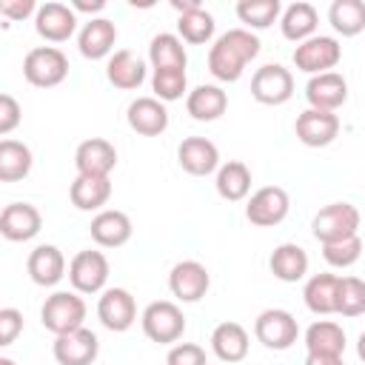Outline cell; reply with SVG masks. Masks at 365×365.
I'll use <instances>...</instances> for the list:
<instances>
[{
  "instance_id": "44",
  "label": "cell",
  "mask_w": 365,
  "mask_h": 365,
  "mask_svg": "<svg viewBox=\"0 0 365 365\" xmlns=\"http://www.w3.org/2000/svg\"><path fill=\"white\" fill-rule=\"evenodd\" d=\"M37 3L34 0H3L0 3V14L9 20H26L29 14H37Z\"/></svg>"
},
{
  "instance_id": "26",
  "label": "cell",
  "mask_w": 365,
  "mask_h": 365,
  "mask_svg": "<svg viewBox=\"0 0 365 365\" xmlns=\"http://www.w3.org/2000/svg\"><path fill=\"white\" fill-rule=\"evenodd\" d=\"M228 108V94L220 86H197L185 97V111L200 120V123H214L225 114Z\"/></svg>"
},
{
  "instance_id": "9",
  "label": "cell",
  "mask_w": 365,
  "mask_h": 365,
  "mask_svg": "<svg viewBox=\"0 0 365 365\" xmlns=\"http://www.w3.org/2000/svg\"><path fill=\"white\" fill-rule=\"evenodd\" d=\"M251 97L262 106H282L294 97V77L279 63H265L251 77Z\"/></svg>"
},
{
  "instance_id": "49",
  "label": "cell",
  "mask_w": 365,
  "mask_h": 365,
  "mask_svg": "<svg viewBox=\"0 0 365 365\" xmlns=\"http://www.w3.org/2000/svg\"><path fill=\"white\" fill-rule=\"evenodd\" d=\"M0 365H17L11 356H0Z\"/></svg>"
},
{
  "instance_id": "10",
  "label": "cell",
  "mask_w": 365,
  "mask_h": 365,
  "mask_svg": "<svg viewBox=\"0 0 365 365\" xmlns=\"http://www.w3.org/2000/svg\"><path fill=\"white\" fill-rule=\"evenodd\" d=\"M288 208H291V200H288L285 188L262 185V188H257L251 194V200L245 205V217L257 228H274L288 217Z\"/></svg>"
},
{
  "instance_id": "48",
  "label": "cell",
  "mask_w": 365,
  "mask_h": 365,
  "mask_svg": "<svg viewBox=\"0 0 365 365\" xmlns=\"http://www.w3.org/2000/svg\"><path fill=\"white\" fill-rule=\"evenodd\" d=\"M356 354H359V359L365 362V331H362L359 339H356Z\"/></svg>"
},
{
  "instance_id": "19",
  "label": "cell",
  "mask_w": 365,
  "mask_h": 365,
  "mask_svg": "<svg viewBox=\"0 0 365 365\" xmlns=\"http://www.w3.org/2000/svg\"><path fill=\"white\" fill-rule=\"evenodd\" d=\"M305 100L308 108H319V111H336L345 100H348V83L342 74L336 71H325V74H314L305 86Z\"/></svg>"
},
{
  "instance_id": "4",
  "label": "cell",
  "mask_w": 365,
  "mask_h": 365,
  "mask_svg": "<svg viewBox=\"0 0 365 365\" xmlns=\"http://www.w3.org/2000/svg\"><path fill=\"white\" fill-rule=\"evenodd\" d=\"M68 74V57L57 46H37L23 60V77L37 88H54Z\"/></svg>"
},
{
  "instance_id": "29",
  "label": "cell",
  "mask_w": 365,
  "mask_h": 365,
  "mask_svg": "<svg viewBox=\"0 0 365 365\" xmlns=\"http://www.w3.org/2000/svg\"><path fill=\"white\" fill-rule=\"evenodd\" d=\"M317 23H319V14H317V9H314L311 3H305V0L291 3V6L282 11V17H279L282 37H285V40H294L297 46L305 43L308 37H314Z\"/></svg>"
},
{
  "instance_id": "2",
  "label": "cell",
  "mask_w": 365,
  "mask_h": 365,
  "mask_svg": "<svg viewBox=\"0 0 365 365\" xmlns=\"http://www.w3.org/2000/svg\"><path fill=\"white\" fill-rule=\"evenodd\" d=\"M83 319H86V302L77 291H54L51 297H46L40 308V322L54 336L83 328Z\"/></svg>"
},
{
  "instance_id": "20",
  "label": "cell",
  "mask_w": 365,
  "mask_h": 365,
  "mask_svg": "<svg viewBox=\"0 0 365 365\" xmlns=\"http://www.w3.org/2000/svg\"><path fill=\"white\" fill-rule=\"evenodd\" d=\"M128 125L131 131L143 134V137H160L168 128V111L165 103L157 97H137L128 106Z\"/></svg>"
},
{
  "instance_id": "41",
  "label": "cell",
  "mask_w": 365,
  "mask_h": 365,
  "mask_svg": "<svg viewBox=\"0 0 365 365\" xmlns=\"http://www.w3.org/2000/svg\"><path fill=\"white\" fill-rule=\"evenodd\" d=\"M165 365H208V362H205V351L197 342H177L171 345Z\"/></svg>"
},
{
  "instance_id": "24",
  "label": "cell",
  "mask_w": 365,
  "mask_h": 365,
  "mask_svg": "<svg viewBox=\"0 0 365 365\" xmlns=\"http://www.w3.org/2000/svg\"><path fill=\"white\" fill-rule=\"evenodd\" d=\"M248 331L240 325V322H220L214 331H211V351L217 354L220 362L225 365H234V362H242L248 356Z\"/></svg>"
},
{
  "instance_id": "17",
  "label": "cell",
  "mask_w": 365,
  "mask_h": 365,
  "mask_svg": "<svg viewBox=\"0 0 365 365\" xmlns=\"http://www.w3.org/2000/svg\"><path fill=\"white\" fill-rule=\"evenodd\" d=\"M177 163L191 177H208L220 168V151L208 137H185L177 148Z\"/></svg>"
},
{
  "instance_id": "43",
  "label": "cell",
  "mask_w": 365,
  "mask_h": 365,
  "mask_svg": "<svg viewBox=\"0 0 365 365\" xmlns=\"http://www.w3.org/2000/svg\"><path fill=\"white\" fill-rule=\"evenodd\" d=\"M20 103L11 94H0V134H11L20 125Z\"/></svg>"
},
{
  "instance_id": "31",
  "label": "cell",
  "mask_w": 365,
  "mask_h": 365,
  "mask_svg": "<svg viewBox=\"0 0 365 365\" xmlns=\"http://www.w3.org/2000/svg\"><path fill=\"white\" fill-rule=\"evenodd\" d=\"M214 185H217V194H220L222 200L240 202V200H245L248 191H251V171H248L245 163L228 160V163H222V165L217 168Z\"/></svg>"
},
{
  "instance_id": "46",
  "label": "cell",
  "mask_w": 365,
  "mask_h": 365,
  "mask_svg": "<svg viewBox=\"0 0 365 365\" xmlns=\"http://www.w3.org/2000/svg\"><path fill=\"white\" fill-rule=\"evenodd\" d=\"M71 9L74 11H103L106 9V0H71Z\"/></svg>"
},
{
  "instance_id": "11",
  "label": "cell",
  "mask_w": 365,
  "mask_h": 365,
  "mask_svg": "<svg viewBox=\"0 0 365 365\" xmlns=\"http://www.w3.org/2000/svg\"><path fill=\"white\" fill-rule=\"evenodd\" d=\"M208 285H211V274L197 259H182L168 274V288L180 302H200L208 294Z\"/></svg>"
},
{
  "instance_id": "33",
  "label": "cell",
  "mask_w": 365,
  "mask_h": 365,
  "mask_svg": "<svg viewBox=\"0 0 365 365\" xmlns=\"http://www.w3.org/2000/svg\"><path fill=\"white\" fill-rule=\"evenodd\" d=\"M31 148L20 140H3L0 143V182H17L29 177L31 171Z\"/></svg>"
},
{
  "instance_id": "5",
  "label": "cell",
  "mask_w": 365,
  "mask_h": 365,
  "mask_svg": "<svg viewBox=\"0 0 365 365\" xmlns=\"http://www.w3.org/2000/svg\"><path fill=\"white\" fill-rule=\"evenodd\" d=\"M311 231H314V237L322 245L356 237V231H359V211L351 202H331V205H325V208H319L314 214Z\"/></svg>"
},
{
  "instance_id": "6",
  "label": "cell",
  "mask_w": 365,
  "mask_h": 365,
  "mask_svg": "<svg viewBox=\"0 0 365 365\" xmlns=\"http://www.w3.org/2000/svg\"><path fill=\"white\" fill-rule=\"evenodd\" d=\"M339 60H342V46L336 37H328V34H314L294 48V66L311 77L331 71Z\"/></svg>"
},
{
  "instance_id": "28",
  "label": "cell",
  "mask_w": 365,
  "mask_h": 365,
  "mask_svg": "<svg viewBox=\"0 0 365 365\" xmlns=\"http://www.w3.org/2000/svg\"><path fill=\"white\" fill-rule=\"evenodd\" d=\"M305 305L311 314L325 317L336 314V297H339V277L336 274H314L302 288Z\"/></svg>"
},
{
  "instance_id": "38",
  "label": "cell",
  "mask_w": 365,
  "mask_h": 365,
  "mask_svg": "<svg viewBox=\"0 0 365 365\" xmlns=\"http://www.w3.org/2000/svg\"><path fill=\"white\" fill-rule=\"evenodd\" d=\"M336 314L339 317H359V314H365V279H359V277H339Z\"/></svg>"
},
{
  "instance_id": "22",
  "label": "cell",
  "mask_w": 365,
  "mask_h": 365,
  "mask_svg": "<svg viewBox=\"0 0 365 365\" xmlns=\"http://www.w3.org/2000/svg\"><path fill=\"white\" fill-rule=\"evenodd\" d=\"M26 271L34 285L51 288L66 277V257L57 245H37L26 259Z\"/></svg>"
},
{
  "instance_id": "39",
  "label": "cell",
  "mask_w": 365,
  "mask_h": 365,
  "mask_svg": "<svg viewBox=\"0 0 365 365\" xmlns=\"http://www.w3.org/2000/svg\"><path fill=\"white\" fill-rule=\"evenodd\" d=\"M151 88H154V97L163 100V103L180 100V97L185 94V88H188L185 68H160V71H154Z\"/></svg>"
},
{
  "instance_id": "34",
  "label": "cell",
  "mask_w": 365,
  "mask_h": 365,
  "mask_svg": "<svg viewBox=\"0 0 365 365\" xmlns=\"http://www.w3.org/2000/svg\"><path fill=\"white\" fill-rule=\"evenodd\" d=\"M148 60L154 66V71L160 68H185L188 63V54H185V46L177 34H157L151 37L148 43Z\"/></svg>"
},
{
  "instance_id": "36",
  "label": "cell",
  "mask_w": 365,
  "mask_h": 365,
  "mask_svg": "<svg viewBox=\"0 0 365 365\" xmlns=\"http://www.w3.org/2000/svg\"><path fill=\"white\" fill-rule=\"evenodd\" d=\"M177 31H180V40L191 43V46H202L214 37V17L200 6L188 14H180L177 20Z\"/></svg>"
},
{
  "instance_id": "1",
  "label": "cell",
  "mask_w": 365,
  "mask_h": 365,
  "mask_svg": "<svg viewBox=\"0 0 365 365\" xmlns=\"http://www.w3.org/2000/svg\"><path fill=\"white\" fill-rule=\"evenodd\" d=\"M259 54V37L248 29H228L208 48V71L222 83H237L245 66Z\"/></svg>"
},
{
  "instance_id": "40",
  "label": "cell",
  "mask_w": 365,
  "mask_h": 365,
  "mask_svg": "<svg viewBox=\"0 0 365 365\" xmlns=\"http://www.w3.org/2000/svg\"><path fill=\"white\" fill-rule=\"evenodd\" d=\"M322 257L334 268H351L362 257V240H359V234L356 237H348V240H339V242H325L322 245Z\"/></svg>"
},
{
  "instance_id": "35",
  "label": "cell",
  "mask_w": 365,
  "mask_h": 365,
  "mask_svg": "<svg viewBox=\"0 0 365 365\" xmlns=\"http://www.w3.org/2000/svg\"><path fill=\"white\" fill-rule=\"evenodd\" d=\"M328 23L342 37H356L365 31V3L362 0H334L328 9Z\"/></svg>"
},
{
  "instance_id": "23",
  "label": "cell",
  "mask_w": 365,
  "mask_h": 365,
  "mask_svg": "<svg viewBox=\"0 0 365 365\" xmlns=\"http://www.w3.org/2000/svg\"><path fill=\"white\" fill-rule=\"evenodd\" d=\"M117 43V26L106 17H91L83 29H80V37H77V48L86 60H103L111 54Z\"/></svg>"
},
{
  "instance_id": "13",
  "label": "cell",
  "mask_w": 365,
  "mask_h": 365,
  "mask_svg": "<svg viewBox=\"0 0 365 365\" xmlns=\"http://www.w3.org/2000/svg\"><path fill=\"white\" fill-rule=\"evenodd\" d=\"M297 140L308 148H322L331 145L339 134V117L334 111H319V108H305L297 123H294Z\"/></svg>"
},
{
  "instance_id": "32",
  "label": "cell",
  "mask_w": 365,
  "mask_h": 365,
  "mask_svg": "<svg viewBox=\"0 0 365 365\" xmlns=\"http://www.w3.org/2000/svg\"><path fill=\"white\" fill-rule=\"evenodd\" d=\"M305 348L308 354H334L342 356L345 351V331L334 319H317L305 331Z\"/></svg>"
},
{
  "instance_id": "45",
  "label": "cell",
  "mask_w": 365,
  "mask_h": 365,
  "mask_svg": "<svg viewBox=\"0 0 365 365\" xmlns=\"http://www.w3.org/2000/svg\"><path fill=\"white\" fill-rule=\"evenodd\" d=\"M305 365H342V356H334V354H308L305 356Z\"/></svg>"
},
{
  "instance_id": "47",
  "label": "cell",
  "mask_w": 365,
  "mask_h": 365,
  "mask_svg": "<svg viewBox=\"0 0 365 365\" xmlns=\"http://www.w3.org/2000/svg\"><path fill=\"white\" fill-rule=\"evenodd\" d=\"M171 6H174L180 14H188V11L200 9V3H197V0H171Z\"/></svg>"
},
{
  "instance_id": "37",
  "label": "cell",
  "mask_w": 365,
  "mask_h": 365,
  "mask_svg": "<svg viewBox=\"0 0 365 365\" xmlns=\"http://www.w3.org/2000/svg\"><path fill=\"white\" fill-rule=\"evenodd\" d=\"M279 11H282L279 0H240L237 3V17H240V23L248 26V31L268 29L279 17Z\"/></svg>"
},
{
  "instance_id": "25",
  "label": "cell",
  "mask_w": 365,
  "mask_h": 365,
  "mask_svg": "<svg viewBox=\"0 0 365 365\" xmlns=\"http://www.w3.org/2000/svg\"><path fill=\"white\" fill-rule=\"evenodd\" d=\"M106 77L114 88H123V91H134L145 83V63L128 51V48H120L108 57V66H106Z\"/></svg>"
},
{
  "instance_id": "27",
  "label": "cell",
  "mask_w": 365,
  "mask_h": 365,
  "mask_svg": "<svg viewBox=\"0 0 365 365\" xmlns=\"http://www.w3.org/2000/svg\"><path fill=\"white\" fill-rule=\"evenodd\" d=\"M268 268L279 282H299L308 274V254L297 242H282L274 248Z\"/></svg>"
},
{
  "instance_id": "8",
  "label": "cell",
  "mask_w": 365,
  "mask_h": 365,
  "mask_svg": "<svg viewBox=\"0 0 365 365\" xmlns=\"http://www.w3.org/2000/svg\"><path fill=\"white\" fill-rule=\"evenodd\" d=\"M68 282L77 294H100L108 282V259L103 251H77L68 262Z\"/></svg>"
},
{
  "instance_id": "42",
  "label": "cell",
  "mask_w": 365,
  "mask_h": 365,
  "mask_svg": "<svg viewBox=\"0 0 365 365\" xmlns=\"http://www.w3.org/2000/svg\"><path fill=\"white\" fill-rule=\"evenodd\" d=\"M23 331V314L17 308H0V345H11Z\"/></svg>"
},
{
  "instance_id": "3",
  "label": "cell",
  "mask_w": 365,
  "mask_h": 365,
  "mask_svg": "<svg viewBox=\"0 0 365 365\" xmlns=\"http://www.w3.org/2000/svg\"><path fill=\"white\" fill-rule=\"evenodd\" d=\"M140 325H143V334L160 345H171L185 334V317L180 305L171 299H157L145 305V311L140 314Z\"/></svg>"
},
{
  "instance_id": "15",
  "label": "cell",
  "mask_w": 365,
  "mask_h": 365,
  "mask_svg": "<svg viewBox=\"0 0 365 365\" xmlns=\"http://www.w3.org/2000/svg\"><path fill=\"white\" fill-rule=\"evenodd\" d=\"M34 29L48 43H66L77 29V11L66 3H43L34 14Z\"/></svg>"
},
{
  "instance_id": "30",
  "label": "cell",
  "mask_w": 365,
  "mask_h": 365,
  "mask_svg": "<svg viewBox=\"0 0 365 365\" xmlns=\"http://www.w3.org/2000/svg\"><path fill=\"white\" fill-rule=\"evenodd\" d=\"M68 197H71V205L80 208V211H97L108 202L111 197V180L108 177H86V174H77L71 188H68Z\"/></svg>"
},
{
  "instance_id": "18",
  "label": "cell",
  "mask_w": 365,
  "mask_h": 365,
  "mask_svg": "<svg viewBox=\"0 0 365 365\" xmlns=\"http://www.w3.org/2000/svg\"><path fill=\"white\" fill-rule=\"evenodd\" d=\"M74 165H77V174H86V177H108L117 165V148L103 140V137H91V140H83L74 151Z\"/></svg>"
},
{
  "instance_id": "16",
  "label": "cell",
  "mask_w": 365,
  "mask_h": 365,
  "mask_svg": "<svg viewBox=\"0 0 365 365\" xmlns=\"http://www.w3.org/2000/svg\"><path fill=\"white\" fill-rule=\"evenodd\" d=\"M43 217L31 202H9L0 214V234L9 242H29L40 234Z\"/></svg>"
},
{
  "instance_id": "14",
  "label": "cell",
  "mask_w": 365,
  "mask_h": 365,
  "mask_svg": "<svg viewBox=\"0 0 365 365\" xmlns=\"http://www.w3.org/2000/svg\"><path fill=\"white\" fill-rule=\"evenodd\" d=\"M51 351H54V359L60 365H91L100 354V339L88 328H77L71 334L54 336Z\"/></svg>"
},
{
  "instance_id": "21",
  "label": "cell",
  "mask_w": 365,
  "mask_h": 365,
  "mask_svg": "<svg viewBox=\"0 0 365 365\" xmlns=\"http://www.w3.org/2000/svg\"><path fill=\"white\" fill-rule=\"evenodd\" d=\"M88 231H91V240H94L100 248H120V245H125V242L131 240V231H134V228H131V220H128L125 211L106 208V211H100V214L91 220Z\"/></svg>"
},
{
  "instance_id": "12",
  "label": "cell",
  "mask_w": 365,
  "mask_h": 365,
  "mask_svg": "<svg viewBox=\"0 0 365 365\" xmlns=\"http://www.w3.org/2000/svg\"><path fill=\"white\" fill-rule=\"evenodd\" d=\"M97 317L103 322V328L123 334L137 322V302L131 297V291L125 288H106L100 302H97Z\"/></svg>"
},
{
  "instance_id": "7",
  "label": "cell",
  "mask_w": 365,
  "mask_h": 365,
  "mask_svg": "<svg viewBox=\"0 0 365 365\" xmlns=\"http://www.w3.org/2000/svg\"><path fill=\"white\" fill-rule=\"evenodd\" d=\"M254 336L265 348H271V351H285V348H291L297 342L299 325H297L291 311H285V308H265L254 319Z\"/></svg>"
}]
</instances>
